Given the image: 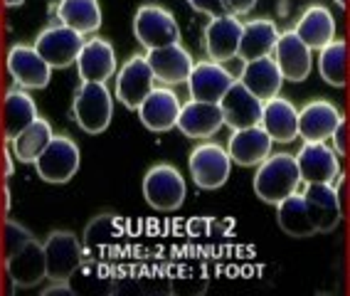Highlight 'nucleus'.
<instances>
[{"mask_svg": "<svg viewBox=\"0 0 350 296\" xmlns=\"http://www.w3.org/2000/svg\"><path fill=\"white\" fill-rule=\"evenodd\" d=\"M274 139L264 131L262 124L250 129H237L232 131L230 141H227V153H230L232 163L244 165V168H254L271 153Z\"/></svg>", "mask_w": 350, "mask_h": 296, "instance_id": "23", "label": "nucleus"}, {"mask_svg": "<svg viewBox=\"0 0 350 296\" xmlns=\"http://www.w3.org/2000/svg\"><path fill=\"white\" fill-rule=\"evenodd\" d=\"M81 47H84V35L67 25H50L44 27L35 40V50L42 55V59L52 70H64L77 62Z\"/></svg>", "mask_w": 350, "mask_h": 296, "instance_id": "10", "label": "nucleus"}, {"mask_svg": "<svg viewBox=\"0 0 350 296\" xmlns=\"http://www.w3.org/2000/svg\"><path fill=\"white\" fill-rule=\"evenodd\" d=\"M146 59H148L150 70L156 75V82L168 84V87L185 84L195 67L193 55L180 42L168 44V47H158V50H148L146 52Z\"/></svg>", "mask_w": 350, "mask_h": 296, "instance_id": "21", "label": "nucleus"}, {"mask_svg": "<svg viewBox=\"0 0 350 296\" xmlns=\"http://www.w3.org/2000/svg\"><path fill=\"white\" fill-rule=\"evenodd\" d=\"M244 23L237 15H219L207 23L202 32V50L213 62H230L239 55Z\"/></svg>", "mask_w": 350, "mask_h": 296, "instance_id": "12", "label": "nucleus"}, {"mask_svg": "<svg viewBox=\"0 0 350 296\" xmlns=\"http://www.w3.org/2000/svg\"><path fill=\"white\" fill-rule=\"evenodd\" d=\"M3 3H5L8 8H20L23 3H25V0H3Z\"/></svg>", "mask_w": 350, "mask_h": 296, "instance_id": "41", "label": "nucleus"}, {"mask_svg": "<svg viewBox=\"0 0 350 296\" xmlns=\"http://www.w3.org/2000/svg\"><path fill=\"white\" fill-rule=\"evenodd\" d=\"M133 32H136V40L144 44L146 52L180 42V27L175 23L173 13L161 5H153V3H146L136 10Z\"/></svg>", "mask_w": 350, "mask_h": 296, "instance_id": "4", "label": "nucleus"}, {"mask_svg": "<svg viewBox=\"0 0 350 296\" xmlns=\"http://www.w3.org/2000/svg\"><path fill=\"white\" fill-rule=\"evenodd\" d=\"M271 57H274L276 67L282 70L284 82H304L313 70V50L294 30L279 35Z\"/></svg>", "mask_w": 350, "mask_h": 296, "instance_id": "15", "label": "nucleus"}, {"mask_svg": "<svg viewBox=\"0 0 350 296\" xmlns=\"http://www.w3.org/2000/svg\"><path fill=\"white\" fill-rule=\"evenodd\" d=\"M279 35H282V32H279L274 20L256 18V20H250V23H244L237 57H242L244 62L259 59V57H269L271 52H274Z\"/></svg>", "mask_w": 350, "mask_h": 296, "instance_id": "28", "label": "nucleus"}, {"mask_svg": "<svg viewBox=\"0 0 350 296\" xmlns=\"http://www.w3.org/2000/svg\"><path fill=\"white\" fill-rule=\"evenodd\" d=\"M124 234V220L119 215L104 213L96 215L94 220L89 222L87 230H84V237H81V247H84V254L89 259L101 257L104 252H109L116 240Z\"/></svg>", "mask_w": 350, "mask_h": 296, "instance_id": "29", "label": "nucleus"}, {"mask_svg": "<svg viewBox=\"0 0 350 296\" xmlns=\"http://www.w3.org/2000/svg\"><path fill=\"white\" fill-rule=\"evenodd\" d=\"M79 161H81V153L77 141L59 133V136H52L47 148L40 153V158L35 161V170H38V176L42 178L44 183L62 185L69 183L77 176Z\"/></svg>", "mask_w": 350, "mask_h": 296, "instance_id": "5", "label": "nucleus"}, {"mask_svg": "<svg viewBox=\"0 0 350 296\" xmlns=\"http://www.w3.org/2000/svg\"><path fill=\"white\" fill-rule=\"evenodd\" d=\"M32 240V232L27 230L23 222L10 220L8 217L5 225H3V250H5V257H10L13 252H18L20 247L27 245Z\"/></svg>", "mask_w": 350, "mask_h": 296, "instance_id": "34", "label": "nucleus"}, {"mask_svg": "<svg viewBox=\"0 0 350 296\" xmlns=\"http://www.w3.org/2000/svg\"><path fill=\"white\" fill-rule=\"evenodd\" d=\"M188 5L193 10L202 15H210V18H219V15H230L225 8V0H188Z\"/></svg>", "mask_w": 350, "mask_h": 296, "instance_id": "35", "label": "nucleus"}, {"mask_svg": "<svg viewBox=\"0 0 350 296\" xmlns=\"http://www.w3.org/2000/svg\"><path fill=\"white\" fill-rule=\"evenodd\" d=\"M345 131H348V124L343 121V124L336 129V133L331 136L333 144H336V153H338V156H343V153H345Z\"/></svg>", "mask_w": 350, "mask_h": 296, "instance_id": "38", "label": "nucleus"}, {"mask_svg": "<svg viewBox=\"0 0 350 296\" xmlns=\"http://www.w3.org/2000/svg\"><path fill=\"white\" fill-rule=\"evenodd\" d=\"M153 87H156V75L150 70L146 55L129 57L116 72V99L131 111L141 107V101L153 92Z\"/></svg>", "mask_w": 350, "mask_h": 296, "instance_id": "11", "label": "nucleus"}, {"mask_svg": "<svg viewBox=\"0 0 350 296\" xmlns=\"http://www.w3.org/2000/svg\"><path fill=\"white\" fill-rule=\"evenodd\" d=\"M237 82L234 75L227 70L222 62H213V59H202L193 67L188 77V92L190 99L198 101H213L219 104V99L227 94V89Z\"/></svg>", "mask_w": 350, "mask_h": 296, "instance_id": "16", "label": "nucleus"}, {"mask_svg": "<svg viewBox=\"0 0 350 296\" xmlns=\"http://www.w3.org/2000/svg\"><path fill=\"white\" fill-rule=\"evenodd\" d=\"M5 70L20 89H44L52 79V67L35 44H13L5 55Z\"/></svg>", "mask_w": 350, "mask_h": 296, "instance_id": "9", "label": "nucleus"}, {"mask_svg": "<svg viewBox=\"0 0 350 296\" xmlns=\"http://www.w3.org/2000/svg\"><path fill=\"white\" fill-rule=\"evenodd\" d=\"M256 5V0H225V8L230 15H237V18H242V15L252 13Z\"/></svg>", "mask_w": 350, "mask_h": 296, "instance_id": "36", "label": "nucleus"}, {"mask_svg": "<svg viewBox=\"0 0 350 296\" xmlns=\"http://www.w3.org/2000/svg\"><path fill=\"white\" fill-rule=\"evenodd\" d=\"M219 109H222V116H225V126L237 131V129H250L262 124L264 101L252 94L250 89L237 79L227 89V94L219 99Z\"/></svg>", "mask_w": 350, "mask_h": 296, "instance_id": "17", "label": "nucleus"}, {"mask_svg": "<svg viewBox=\"0 0 350 296\" xmlns=\"http://www.w3.org/2000/svg\"><path fill=\"white\" fill-rule=\"evenodd\" d=\"M276 222L282 227L288 237H296V240H306V237H313L316 227H313L311 217H308L306 202H304V196L299 190L291 193L288 198H284L279 205H276Z\"/></svg>", "mask_w": 350, "mask_h": 296, "instance_id": "30", "label": "nucleus"}, {"mask_svg": "<svg viewBox=\"0 0 350 296\" xmlns=\"http://www.w3.org/2000/svg\"><path fill=\"white\" fill-rule=\"evenodd\" d=\"M319 52V72L323 77V82L331 87H345V82H348V44H345V40L336 38Z\"/></svg>", "mask_w": 350, "mask_h": 296, "instance_id": "33", "label": "nucleus"}, {"mask_svg": "<svg viewBox=\"0 0 350 296\" xmlns=\"http://www.w3.org/2000/svg\"><path fill=\"white\" fill-rule=\"evenodd\" d=\"M188 168L193 176L195 185L202 190H217L227 183L232 170V158L227 153V148H222L215 141H205L198 144L190 151Z\"/></svg>", "mask_w": 350, "mask_h": 296, "instance_id": "6", "label": "nucleus"}, {"mask_svg": "<svg viewBox=\"0 0 350 296\" xmlns=\"http://www.w3.org/2000/svg\"><path fill=\"white\" fill-rule=\"evenodd\" d=\"M262 126L276 144H291L299 136V109L284 96L264 101Z\"/></svg>", "mask_w": 350, "mask_h": 296, "instance_id": "24", "label": "nucleus"}, {"mask_svg": "<svg viewBox=\"0 0 350 296\" xmlns=\"http://www.w3.org/2000/svg\"><path fill=\"white\" fill-rule=\"evenodd\" d=\"M52 136H55V131H52L50 121L38 116L25 131L18 133L13 141H8V146H10L15 161H20V163H35L40 158V153L52 141Z\"/></svg>", "mask_w": 350, "mask_h": 296, "instance_id": "32", "label": "nucleus"}, {"mask_svg": "<svg viewBox=\"0 0 350 296\" xmlns=\"http://www.w3.org/2000/svg\"><path fill=\"white\" fill-rule=\"evenodd\" d=\"M72 116L81 131L96 133L107 131L113 116L111 92L104 82H81L72 101Z\"/></svg>", "mask_w": 350, "mask_h": 296, "instance_id": "2", "label": "nucleus"}, {"mask_svg": "<svg viewBox=\"0 0 350 296\" xmlns=\"http://www.w3.org/2000/svg\"><path fill=\"white\" fill-rule=\"evenodd\" d=\"M254 193L256 198H262L269 205H279L284 198H288L291 193L301 188V173L296 156L291 153H274L267 156L262 163L256 165L254 173Z\"/></svg>", "mask_w": 350, "mask_h": 296, "instance_id": "1", "label": "nucleus"}, {"mask_svg": "<svg viewBox=\"0 0 350 296\" xmlns=\"http://www.w3.org/2000/svg\"><path fill=\"white\" fill-rule=\"evenodd\" d=\"M5 271L15 289H32L47 279V257L44 245L32 237L27 245H23L18 252L5 257Z\"/></svg>", "mask_w": 350, "mask_h": 296, "instance_id": "13", "label": "nucleus"}, {"mask_svg": "<svg viewBox=\"0 0 350 296\" xmlns=\"http://www.w3.org/2000/svg\"><path fill=\"white\" fill-rule=\"evenodd\" d=\"M44 257H47V279L50 282H69V277L79 269V265L87 259L81 240H77L75 232L69 230H55L47 234Z\"/></svg>", "mask_w": 350, "mask_h": 296, "instance_id": "7", "label": "nucleus"}, {"mask_svg": "<svg viewBox=\"0 0 350 296\" xmlns=\"http://www.w3.org/2000/svg\"><path fill=\"white\" fill-rule=\"evenodd\" d=\"M343 121V113L333 101L313 99L299 109V136L304 141H328Z\"/></svg>", "mask_w": 350, "mask_h": 296, "instance_id": "19", "label": "nucleus"}, {"mask_svg": "<svg viewBox=\"0 0 350 296\" xmlns=\"http://www.w3.org/2000/svg\"><path fill=\"white\" fill-rule=\"evenodd\" d=\"M52 294H64V296H75V289L69 282H52L50 286H44L42 296H52Z\"/></svg>", "mask_w": 350, "mask_h": 296, "instance_id": "37", "label": "nucleus"}, {"mask_svg": "<svg viewBox=\"0 0 350 296\" xmlns=\"http://www.w3.org/2000/svg\"><path fill=\"white\" fill-rule=\"evenodd\" d=\"M15 173V156L13 151H10V146L5 148V178H13Z\"/></svg>", "mask_w": 350, "mask_h": 296, "instance_id": "39", "label": "nucleus"}, {"mask_svg": "<svg viewBox=\"0 0 350 296\" xmlns=\"http://www.w3.org/2000/svg\"><path fill=\"white\" fill-rule=\"evenodd\" d=\"M188 188L180 170L170 163H156L146 170L144 176V198L150 208L161 213H173L185 202Z\"/></svg>", "mask_w": 350, "mask_h": 296, "instance_id": "3", "label": "nucleus"}, {"mask_svg": "<svg viewBox=\"0 0 350 296\" xmlns=\"http://www.w3.org/2000/svg\"><path fill=\"white\" fill-rule=\"evenodd\" d=\"M333 3H336L338 8H343V10L348 8V0H333Z\"/></svg>", "mask_w": 350, "mask_h": 296, "instance_id": "42", "label": "nucleus"}, {"mask_svg": "<svg viewBox=\"0 0 350 296\" xmlns=\"http://www.w3.org/2000/svg\"><path fill=\"white\" fill-rule=\"evenodd\" d=\"M38 116V107H35V101H32V96L27 94L25 89H8L5 99H3V131H5L8 141H13L18 133L25 131Z\"/></svg>", "mask_w": 350, "mask_h": 296, "instance_id": "27", "label": "nucleus"}, {"mask_svg": "<svg viewBox=\"0 0 350 296\" xmlns=\"http://www.w3.org/2000/svg\"><path fill=\"white\" fill-rule=\"evenodd\" d=\"M294 32L311 50H323L336 40V20L325 5H311L301 13Z\"/></svg>", "mask_w": 350, "mask_h": 296, "instance_id": "26", "label": "nucleus"}, {"mask_svg": "<svg viewBox=\"0 0 350 296\" xmlns=\"http://www.w3.org/2000/svg\"><path fill=\"white\" fill-rule=\"evenodd\" d=\"M239 82L250 89L252 94L259 96L262 101L274 99L282 92L284 77L282 70L276 67L274 57H259V59H250L244 62V70L239 75Z\"/></svg>", "mask_w": 350, "mask_h": 296, "instance_id": "25", "label": "nucleus"}, {"mask_svg": "<svg viewBox=\"0 0 350 296\" xmlns=\"http://www.w3.org/2000/svg\"><path fill=\"white\" fill-rule=\"evenodd\" d=\"M77 72L81 82H104L116 75V50L104 38L84 40L79 57H77Z\"/></svg>", "mask_w": 350, "mask_h": 296, "instance_id": "20", "label": "nucleus"}, {"mask_svg": "<svg viewBox=\"0 0 350 296\" xmlns=\"http://www.w3.org/2000/svg\"><path fill=\"white\" fill-rule=\"evenodd\" d=\"M304 202H306L308 217L319 234L333 232L340 220H343V208H340V198L338 190L328 183H304Z\"/></svg>", "mask_w": 350, "mask_h": 296, "instance_id": "14", "label": "nucleus"}, {"mask_svg": "<svg viewBox=\"0 0 350 296\" xmlns=\"http://www.w3.org/2000/svg\"><path fill=\"white\" fill-rule=\"evenodd\" d=\"M296 163L304 183H328L336 190L340 185V161L336 148L325 146V141H304Z\"/></svg>", "mask_w": 350, "mask_h": 296, "instance_id": "8", "label": "nucleus"}, {"mask_svg": "<svg viewBox=\"0 0 350 296\" xmlns=\"http://www.w3.org/2000/svg\"><path fill=\"white\" fill-rule=\"evenodd\" d=\"M175 126L188 139H210L225 126V116H222L219 104L190 99L180 107V116H178Z\"/></svg>", "mask_w": 350, "mask_h": 296, "instance_id": "22", "label": "nucleus"}, {"mask_svg": "<svg viewBox=\"0 0 350 296\" xmlns=\"http://www.w3.org/2000/svg\"><path fill=\"white\" fill-rule=\"evenodd\" d=\"M57 18L62 25L72 27L79 35H92L101 27L99 0H59Z\"/></svg>", "mask_w": 350, "mask_h": 296, "instance_id": "31", "label": "nucleus"}, {"mask_svg": "<svg viewBox=\"0 0 350 296\" xmlns=\"http://www.w3.org/2000/svg\"><path fill=\"white\" fill-rule=\"evenodd\" d=\"M3 205H5V210H10V205H13V196H10V190H3Z\"/></svg>", "mask_w": 350, "mask_h": 296, "instance_id": "40", "label": "nucleus"}, {"mask_svg": "<svg viewBox=\"0 0 350 296\" xmlns=\"http://www.w3.org/2000/svg\"><path fill=\"white\" fill-rule=\"evenodd\" d=\"M180 99L175 92H170L168 87H153L148 96L141 101V107L136 109L138 119L148 131L153 133H165L170 129H175L178 116H180Z\"/></svg>", "mask_w": 350, "mask_h": 296, "instance_id": "18", "label": "nucleus"}]
</instances>
